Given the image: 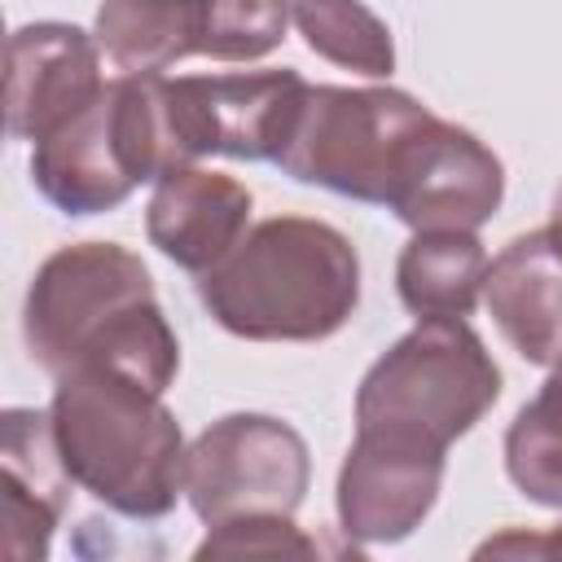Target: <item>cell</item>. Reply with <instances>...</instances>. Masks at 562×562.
Here are the masks:
<instances>
[{"mask_svg": "<svg viewBox=\"0 0 562 562\" xmlns=\"http://www.w3.org/2000/svg\"><path fill=\"white\" fill-rule=\"evenodd\" d=\"M75 479L61 465L53 422L40 408H4L0 417V522L13 562H44L66 514Z\"/></svg>", "mask_w": 562, "mask_h": 562, "instance_id": "cell-11", "label": "cell"}, {"mask_svg": "<svg viewBox=\"0 0 562 562\" xmlns=\"http://www.w3.org/2000/svg\"><path fill=\"white\" fill-rule=\"evenodd\" d=\"M105 88L97 35L70 22H26L9 35L4 123L13 140H48Z\"/></svg>", "mask_w": 562, "mask_h": 562, "instance_id": "cell-9", "label": "cell"}, {"mask_svg": "<svg viewBox=\"0 0 562 562\" xmlns=\"http://www.w3.org/2000/svg\"><path fill=\"white\" fill-rule=\"evenodd\" d=\"M31 184L61 215H101L132 198L136 180L119 145L114 79L83 114L31 149Z\"/></svg>", "mask_w": 562, "mask_h": 562, "instance_id": "cell-13", "label": "cell"}, {"mask_svg": "<svg viewBox=\"0 0 562 562\" xmlns=\"http://www.w3.org/2000/svg\"><path fill=\"white\" fill-rule=\"evenodd\" d=\"M92 35L119 75H162L202 53L206 0H101Z\"/></svg>", "mask_w": 562, "mask_h": 562, "instance_id": "cell-16", "label": "cell"}, {"mask_svg": "<svg viewBox=\"0 0 562 562\" xmlns=\"http://www.w3.org/2000/svg\"><path fill=\"white\" fill-rule=\"evenodd\" d=\"M505 198V167L501 158L470 132L448 119H430L391 189L386 211L408 224L413 233L422 228H483Z\"/></svg>", "mask_w": 562, "mask_h": 562, "instance_id": "cell-8", "label": "cell"}, {"mask_svg": "<svg viewBox=\"0 0 562 562\" xmlns=\"http://www.w3.org/2000/svg\"><path fill=\"white\" fill-rule=\"evenodd\" d=\"M443 461L448 457L356 435L334 487L342 536L351 544H395L413 536L439 501Z\"/></svg>", "mask_w": 562, "mask_h": 562, "instance_id": "cell-10", "label": "cell"}, {"mask_svg": "<svg viewBox=\"0 0 562 562\" xmlns=\"http://www.w3.org/2000/svg\"><path fill=\"white\" fill-rule=\"evenodd\" d=\"M198 299L233 338L321 342L360 307V255L325 220L272 215L198 277Z\"/></svg>", "mask_w": 562, "mask_h": 562, "instance_id": "cell-2", "label": "cell"}, {"mask_svg": "<svg viewBox=\"0 0 562 562\" xmlns=\"http://www.w3.org/2000/svg\"><path fill=\"white\" fill-rule=\"evenodd\" d=\"M290 18L316 57L369 79L395 70L391 26L364 0H290Z\"/></svg>", "mask_w": 562, "mask_h": 562, "instance_id": "cell-18", "label": "cell"}, {"mask_svg": "<svg viewBox=\"0 0 562 562\" xmlns=\"http://www.w3.org/2000/svg\"><path fill=\"white\" fill-rule=\"evenodd\" d=\"M483 303L527 364H562V241L549 224L514 237L487 263Z\"/></svg>", "mask_w": 562, "mask_h": 562, "instance_id": "cell-14", "label": "cell"}, {"mask_svg": "<svg viewBox=\"0 0 562 562\" xmlns=\"http://www.w3.org/2000/svg\"><path fill=\"white\" fill-rule=\"evenodd\" d=\"M22 338L53 382L75 369H110L167 395L180 369V342L162 316L154 277L119 241L53 250L26 285Z\"/></svg>", "mask_w": 562, "mask_h": 562, "instance_id": "cell-1", "label": "cell"}, {"mask_svg": "<svg viewBox=\"0 0 562 562\" xmlns=\"http://www.w3.org/2000/svg\"><path fill=\"white\" fill-rule=\"evenodd\" d=\"M53 439L75 487L105 509L158 522L184 492V435L162 391L110 369H75L57 378L48 404Z\"/></svg>", "mask_w": 562, "mask_h": 562, "instance_id": "cell-3", "label": "cell"}, {"mask_svg": "<svg viewBox=\"0 0 562 562\" xmlns=\"http://www.w3.org/2000/svg\"><path fill=\"white\" fill-rule=\"evenodd\" d=\"M250 189L224 171L180 167L154 184L145 206V233L158 255L184 272H211L250 228Z\"/></svg>", "mask_w": 562, "mask_h": 562, "instance_id": "cell-12", "label": "cell"}, {"mask_svg": "<svg viewBox=\"0 0 562 562\" xmlns=\"http://www.w3.org/2000/svg\"><path fill=\"white\" fill-rule=\"evenodd\" d=\"M487 553H509V558H553V553H562V522L549 527V531H540V536H531V531H505V536H492V540L479 544V558H487Z\"/></svg>", "mask_w": 562, "mask_h": 562, "instance_id": "cell-21", "label": "cell"}, {"mask_svg": "<svg viewBox=\"0 0 562 562\" xmlns=\"http://www.w3.org/2000/svg\"><path fill=\"white\" fill-rule=\"evenodd\" d=\"M290 26V0H206L202 57L259 61L281 48Z\"/></svg>", "mask_w": 562, "mask_h": 562, "instance_id": "cell-19", "label": "cell"}, {"mask_svg": "<svg viewBox=\"0 0 562 562\" xmlns=\"http://www.w3.org/2000/svg\"><path fill=\"white\" fill-rule=\"evenodd\" d=\"M553 237H558V241H562V233H553Z\"/></svg>", "mask_w": 562, "mask_h": 562, "instance_id": "cell-22", "label": "cell"}, {"mask_svg": "<svg viewBox=\"0 0 562 562\" xmlns=\"http://www.w3.org/2000/svg\"><path fill=\"white\" fill-rule=\"evenodd\" d=\"M430 119L435 114L404 88L307 83L272 162L299 184L386 206L400 167Z\"/></svg>", "mask_w": 562, "mask_h": 562, "instance_id": "cell-5", "label": "cell"}, {"mask_svg": "<svg viewBox=\"0 0 562 562\" xmlns=\"http://www.w3.org/2000/svg\"><path fill=\"white\" fill-rule=\"evenodd\" d=\"M487 250L465 228H422L395 259L400 303L417 321H465L487 281Z\"/></svg>", "mask_w": 562, "mask_h": 562, "instance_id": "cell-15", "label": "cell"}, {"mask_svg": "<svg viewBox=\"0 0 562 562\" xmlns=\"http://www.w3.org/2000/svg\"><path fill=\"white\" fill-rule=\"evenodd\" d=\"M505 474L531 505L562 509V364L549 369L544 386L509 422Z\"/></svg>", "mask_w": 562, "mask_h": 562, "instance_id": "cell-17", "label": "cell"}, {"mask_svg": "<svg viewBox=\"0 0 562 562\" xmlns=\"http://www.w3.org/2000/svg\"><path fill=\"white\" fill-rule=\"evenodd\" d=\"M303 435L268 413H228L184 452V496L206 527L250 514H294L307 496Z\"/></svg>", "mask_w": 562, "mask_h": 562, "instance_id": "cell-6", "label": "cell"}, {"mask_svg": "<svg viewBox=\"0 0 562 562\" xmlns=\"http://www.w3.org/2000/svg\"><path fill=\"white\" fill-rule=\"evenodd\" d=\"M241 553H294V558H312L321 553V544L312 536H303L294 527L290 514H250V518H233L206 531V540L198 544V558H241Z\"/></svg>", "mask_w": 562, "mask_h": 562, "instance_id": "cell-20", "label": "cell"}, {"mask_svg": "<svg viewBox=\"0 0 562 562\" xmlns=\"http://www.w3.org/2000/svg\"><path fill=\"white\" fill-rule=\"evenodd\" d=\"M307 79L299 70H228L171 79L176 114L193 158L224 154L246 162H272L290 136Z\"/></svg>", "mask_w": 562, "mask_h": 562, "instance_id": "cell-7", "label": "cell"}, {"mask_svg": "<svg viewBox=\"0 0 562 562\" xmlns=\"http://www.w3.org/2000/svg\"><path fill=\"white\" fill-rule=\"evenodd\" d=\"M501 400V369L465 321H417L356 386V435L448 457Z\"/></svg>", "mask_w": 562, "mask_h": 562, "instance_id": "cell-4", "label": "cell"}]
</instances>
